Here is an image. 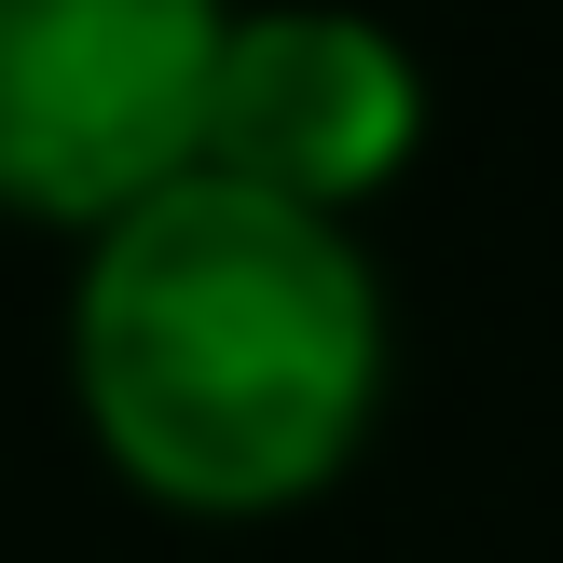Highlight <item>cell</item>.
Listing matches in <instances>:
<instances>
[{
	"instance_id": "1",
	"label": "cell",
	"mask_w": 563,
	"mask_h": 563,
	"mask_svg": "<svg viewBox=\"0 0 563 563\" xmlns=\"http://www.w3.org/2000/svg\"><path fill=\"white\" fill-rule=\"evenodd\" d=\"M69 344L97 427L165 495H289L372 412L385 302L330 207L179 165L110 207Z\"/></svg>"
},
{
	"instance_id": "2",
	"label": "cell",
	"mask_w": 563,
	"mask_h": 563,
	"mask_svg": "<svg viewBox=\"0 0 563 563\" xmlns=\"http://www.w3.org/2000/svg\"><path fill=\"white\" fill-rule=\"evenodd\" d=\"M220 0H0V192L124 207L207 137Z\"/></svg>"
},
{
	"instance_id": "3",
	"label": "cell",
	"mask_w": 563,
	"mask_h": 563,
	"mask_svg": "<svg viewBox=\"0 0 563 563\" xmlns=\"http://www.w3.org/2000/svg\"><path fill=\"white\" fill-rule=\"evenodd\" d=\"M412 110H427V82H412V55L385 42L372 14H344V0H275V14L220 27L207 137H192V152L234 165V179H262V192L330 207V192H357L412 137Z\"/></svg>"
}]
</instances>
